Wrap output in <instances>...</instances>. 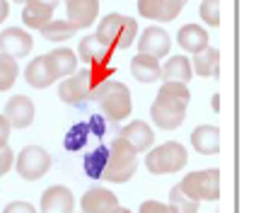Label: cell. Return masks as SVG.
<instances>
[{"mask_svg":"<svg viewBox=\"0 0 256 213\" xmlns=\"http://www.w3.org/2000/svg\"><path fill=\"white\" fill-rule=\"evenodd\" d=\"M191 75H194L191 61L186 56H170L167 63H162V73H160L164 83H184V85H188Z\"/></svg>","mask_w":256,"mask_h":213,"instance_id":"cell-23","label":"cell"},{"mask_svg":"<svg viewBox=\"0 0 256 213\" xmlns=\"http://www.w3.org/2000/svg\"><path fill=\"white\" fill-rule=\"evenodd\" d=\"M179 189L194 201H218L220 199V170L188 172L179 182Z\"/></svg>","mask_w":256,"mask_h":213,"instance_id":"cell-7","label":"cell"},{"mask_svg":"<svg viewBox=\"0 0 256 213\" xmlns=\"http://www.w3.org/2000/svg\"><path fill=\"white\" fill-rule=\"evenodd\" d=\"M116 138H121L124 143H128V145L133 148V153L138 155V153H148V150L155 145V131L148 126V121L136 119V121H130L128 126L121 128Z\"/></svg>","mask_w":256,"mask_h":213,"instance_id":"cell-10","label":"cell"},{"mask_svg":"<svg viewBox=\"0 0 256 213\" xmlns=\"http://www.w3.org/2000/svg\"><path fill=\"white\" fill-rule=\"evenodd\" d=\"M118 213H133V211H130V208H124V206H121V208H118Z\"/></svg>","mask_w":256,"mask_h":213,"instance_id":"cell-38","label":"cell"},{"mask_svg":"<svg viewBox=\"0 0 256 213\" xmlns=\"http://www.w3.org/2000/svg\"><path fill=\"white\" fill-rule=\"evenodd\" d=\"M160 73H162V63L160 58L155 56H148V54H136L133 61H130V75L138 80V83H155L160 80Z\"/></svg>","mask_w":256,"mask_h":213,"instance_id":"cell-20","label":"cell"},{"mask_svg":"<svg viewBox=\"0 0 256 213\" xmlns=\"http://www.w3.org/2000/svg\"><path fill=\"white\" fill-rule=\"evenodd\" d=\"M54 20V8L42 5V3H24L22 10V22L29 29H42L44 25H48Z\"/></svg>","mask_w":256,"mask_h":213,"instance_id":"cell-25","label":"cell"},{"mask_svg":"<svg viewBox=\"0 0 256 213\" xmlns=\"http://www.w3.org/2000/svg\"><path fill=\"white\" fill-rule=\"evenodd\" d=\"M10 15V3L8 0H0V22H5Z\"/></svg>","mask_w":256,"mask_h":213,"instance_id":"cell-35","label":"cell"},{"mask_svg":"<svg viewBox=\"0 0 256 213\" xmlns=\"http://www.w3.org/2000/svg\"><path fill=\"white\" fill-rule=\"evenodd\" d=\"M179 0H138V13L152 22H172L182 13Z\"/></svg>","mask_w":256,"mask_h":213,"instance_id":"cell-13","label":"cell"},{"mask_svg":"<svg viewBox=\"0 0 256 213\" xmlns=\"http://www.w3.org/2000/svg\"><path fill=\"white\" fill-rule=\"evenodd\" d=\"M198 13H200V20L208 27H218L220 25V0H203Z\"/></svg>","mask_w":256,"mask_h":213,"instance_id":"cell-29","label":"cell"},{"mask_svg":"<svg viewBox=\"0 0 256 213\" xmlns=\"http://www.w3.org/2000/svg\"><path fill=\"white\" fill-rule=\"evenodd\" d=\"M2 213H36V208L29 201H12L2 208Z\"/></svg>","mask_w":256,"mask_h":213,"instance_id":"cell-33","label":"cell"},{"mask_svg":"<svg viewBox=\"0 0 256 213\" xmlns=\"http://www.w3.org/2000/svg\"><path fill=\"white\" fill-rule=\"evenodd\" d=\"M97 44H102L104 49L114 51V49H130L136 37H138V22L128 15L121 13H109L106 17H102V22L97 25L94 34H92Z\"/></svg>","mask_w":256,"mask_h":213,"instance_id":"cell-3","label":"cell"},{"mask_svg":"<svg viewBox=\"0 0 256 213\" xmlns=\"http://www.w3.org/2000/svg\"><path fill=\"white\" fill-rule=\"evenodd\" d=\"M191 102V90L184 83H162L157 90V97L150 107L152 124L162 131H174L184 124L186 107Z\"/></svg>","mask_w":256,"mask_h":213,"instance_id":"cell-2","label":"cell"},{"mask_svg":"<svg viewBox=\"0 0 256 213\" xmlns=\"http://www.w3.org/2000/svg\"><path fill=\"white\" fill-rule=\"evenodd\" d=\"M191 71L200 78H218L220 75V51L215 46H206L203 51L194 54L191 58Z\"/></svg>","mask_w":256,"mask_h":213,"instance_id":"cell-22","label":"cell"},{"mask_svg":"<svg viewBox=\"0 0 256 213\" xmlns=\"http://www.w3.org/2000/svg\"><path fill=\"white\" fill-rule=\"evenodd\" d=\"M24 80L34 90H44V87H51L56 83V73L51 71L48 66V58L46 56H36L29 61V66L24 68Z\"/></svg>","mask_w":256,"mask_h":213,"instance_id":"cell-19","label":"cell"},{"mask_svg":"<svg viewBox=\"0 0 256 213\" xmlns=\"http://www.w3.org/2000/svg\"><path fill=\"white\" fill-rule=\"evenodd\" d=\"M188 153L179 141H167L162 145H155L145 155V167L150 174H172V172L184 170Z\"/></svg>","mask_w":256,"mask_h":213,"instance_id":"cell-5","label":"cell"},{"mask_svg":"<svg viewBox=\"0 0 256 213\" xmlns=\"http://www.w3.org/2000/svg\"><path fill=\"white\" fill-rule=\"evenodd\" d=\"M75 196L68 186H48L42 194V213H72Z\"/></svg>","mask_w":256,"mask_h":213,"instance_id":"cell-16","label":"cell"},{"mask_svg":"<svg viewBox=\"0 0 256 213\" xmlns=\"http://www.w3.org/2000/svg\"><path fill=\"white\" fill-rule=\"evenodd\" d=\"M191 145L200 155H218L220 153V128L213 124H200L191 131Z\"/></svg>","mask_w":256,"mask_h":213,"instance_id":"cell-18","label":"cell"},{"mask_svg":"<svg viewBox=\"0 0 256 213\" xmlns=\"http://www.w3.org/2000/svg\"><path fill=\"white\" fill-rule=\"evenodd\" d=\"M176 44H179L184 51H188V54L194 56V54L203 51V49L210 44V39H208V32L200 27V25L188 22V25H184V27L176 32Z\"/></svg>","mask_w":256,"mask_h":213,"instance_id":"cell-21","label":"cell"},{"mask_svg":"<svg viewBox=\"0 0 256 213\" xmlns=\"http://www.w3.org/2000/svg\"><path fill=\"white\" fill-rule=\"evenodd\" d=\"M80 206H82V213H118V208H121L118 196L106 186L87 189L80 199Z\"/></svg>","mask_w":256,"mask_h":213,"instance_id":"cell-9","label":"cell"},{"mask_svg":"<svg viewBox=\"0 0 256 213\" xmlns=\"http://www.w3.org/2000/svg\"><path fill=\"white\" fill-rule=\"evenodd\" d=\"M170 203L176 208V213H198V201H194L191 196H186L184 191L179 189V184L172 186Z\"/></svg>","mask_w":256,"mask_h":213,"instance_id":"cell-28","label":"cell"},{"mask_svg":"<svg viewBox=\"0 0 256 213\" xmlns=\"http://www.w3.org/2000/svg\"><path fill=\"white\" fill-rule=\"evenodd\" d=\"M116 68H80L75 71L72 75L63 78V83L58 85V97L60 102L70 104V107H85L87 102H97V97L102 95L104 85L112 80Z\"/></svg>","mask_w":256,"mask_h":213,"instance_id":"cell-1","label":"cell"},{"mask_svg":"<svg viewBox=\"0 0 256 213\" xmlns=\"http://www.w3.org/2000/svg\"><path fill=\"white\" fill-rule=\"evenodd\" d=\"M112 54L109 49H104L102 44H97V39L90 34V37H82L80 39V46H78V61H82L87 66H94V68H109L112 63Z\"/></svg>","mask_w":256,"mask_h":213,"instance_id":"cell-17","label":"cell"},{"mask_svg":"<svg viewBox=\"0 0 256 213\" xmlns=\"http://www.w3.org/2000/svg\"><path fill=\"white\" fill-rule=\"evenodd\" d=\"M2 116L8 119V124L12 128H27L34 121V102L27 95H14L8 100Z\"/></svg>","mask_w":256,"mask_h":213,"instance_id":"cell-14","label":"cell"},{"mask_svg":"<svg viewBox=\"0 0 256 213\" xmlns=\"http://www.w3.org/2000/svg\"><path fill=\"white\" fill-rule=\"evenodd\" d=\"M32 46H34V39H32V34H29L27 29L8 27L0 32V54H8L14 61L29 56Z\"/></svg>","mask_w":256,"mask_h":213,"instance_id":"cell-11","label":"cell"},{"mask_svg":"<svg viewBox=\"0 0 256 213\" xmlns=\"http://www.w3.org/2000/svg\"><path fill=\"white\" fill-rule=\"evenodd\" d=\"M12 165H14L12 148H10V145H2V148H0V177H5L8 172L12 170Z\"/></svg>","mask_w":256,"mask_h":213,"instance_id":"cell-32","label":"cell"},{"mask_svg":"<svg viewBox=\"0 0 256 213\" xmlns=\"http://www.w3.org/2000/svg\"><path fill=\"white\" fill-rule=\"evenodd\" d=\"M42 37L44 39H48V42H68L70 37H75V25H70L68 20H51L48 25H44L42 29Z\"/></svg>","mask_w":256,"mask_h":213,"instance_id":"cell-26","label":"cell"},{"mask_svg":"<svg viewBox=\"0 0 256 213\" xmlns=\"http://www.w3.org/2000/svg\"><path fill=\"white\" fill-rule=\"evenodd\" d=\"M138 213H176V208L172 203H160V201H142Z\"/></svg>","mask_w":256,"mask_h":213,"instance_id":"cell-31","label":"cell"},{"mask_svg":"<svg viewBox=\"0 0 256 213\" xmlns=\"http://www.w3.org/2000/svg\"><path fill=\"white\" fill-rule=\"evenodd\" d=\"M104 160H106V145H100L94 153L87 155V174L90 177H100L102 167H104Z\"/></svg>","mask_w":256,"mask_h":213,"instance_id":"cell-30","label":"cell"},{"mask_svg":"<svg viewBox=\"0 0 256 213\" xmlns=\"http://www.w3.org/2000/svg\"><path fill=\"white\" fill-rule=\"evenodd\" d=\"M12 167L24 182H36L51 170V155H48V150H44L42 145H24L20 150L17 162Z\"/></svg>","mask_w":256,"mask_h":213,"instance_id":"cell-8","label":"cell"},{"mask_svg":"<svg viewBox=\"0 0 256 213\" xmlns=\"http://www.w3.org/2000/svg\"><path fill=\"white\" fill-rule=\"evenodd\" d=\"M213 112H220V95H213Z\"/></svg>","mask_w":256,"mask_h":213,"instance_id":"cell-36","label":"cell"},{"mask_svg":"<svg viewBox=\"0 0 256 213\" xmlns=\"http://www.w3.org/2000/svg\"><path fill=\"white\" fill-rule=\"evenodd\" d=\"M66 13L75 29H87L94 25L100 15V0H66Z\"/></svg>","mask_w":256,"mask_h":213,"instance_id":"cell-15","label":"cell"},{"mask_svg":"<svg viewBox=\"0 0 256 213\" xmlns=\"http://www.w3.org/2000/svg\"><path fill=\"white\" fill-rule=\"evenodd\" d=\"M46 58H48L51 71L56 73V80L58 78H68V75H72L75 68H78V63H80L78 56H75V51H70V49H54V51L46 54Z\"/></svg>","mask_w":256,"mask_h":213,"instance_id":"cell-24","label":"cell"},{"mask_svg":"<svg viewBox=\"0 0 256 213\" xmlns=\"http://www.w3.org/2000/svg\"><path fill=\"white\" fill-rule=\"evenodd\" d=\"M136 170H138V162H136L133 148L121 138H114V143L106 148V160H104L100 177L112 184H124L136 174Z\"/></svg>","mask_w":256,"mask_h":213,"instance_id":"cell-4","label":"cell"},{"mask_svg":"<svg viewBox=\"0 0 256 213\" xmlns=\"http://www.w3.org/2000/svg\"><path fill=\"white\" fill-rule=\"evenodd\" d=\"M8 3H17V5H24L27 0H8Z\"/></svg>","mask_w":256,"mask_h":213,"instance_id":"cell-37","label":"cell"},{"mask_svg":"<svg viewBox=\"0 0 256 213\" xmlns=\"http://www.w3.org/2000/svg\"><path fill=\"white\" fill-rule=\"evenodd\" d=\"M179 3H182V5H186V0H179Z\"/></svg>","mask_w":256,"mask_h":213,"instance_id":"cell-39","label":"cell"},{"mask_svg":"<svg viewBox=\"0 0 256 213\" xmlns=\"http://www.w3.org/2000/svg\"><path fill=\"white\" fill-rule=\"evenodd\" d=\"M170 49H172V39L162 27H152L150 25L140 34V39H138V54L164 58V56H170Z\"/></svg>","mask_w":256,"mask_h":213,"instance_id":"cell-12","label":"cell"},{"mask_svg":"<svg viewBox=\"0 0 256 213\" xmlns=\"http://www.w3.org/2000/svg\"><path fill=\"white\" fill-rule=\"evenodd\" d=\"M10 131H12V126H10V124H8V119L0 114V148H2V145H8Z\"/></svg>","mask_w":256,"mask_h":213,"instance_id":"cell-34","label":"cell"},{"mask_svg":"<svg viewBox=\"0 0 256 213\" xmlns=\"http://www.w3.org/2000/svg\"><path fill=\"white\" fill-rule=\"evenodd\" d=\"M17 61L8 54H0V92H8L17 83Z\"/></svg>","mask_w":256,"mask_h":213,"instance_id":"cell-27","label":"cell"},{"mask_svg":"<svg viewBox=\"0 0 256 213\" xmlns=\"http://www.w3.org/2000/svg\"><path fill=\"white\" fill-rule=\"evenodd\" d=\"M102 107V114L109 119V121H124L130 116V109H133V100H130V90H128L124 83H118V80H109L104 90H102V95L97 97Z\"/></svg>","mask_w":256,"mask_h":213,"instance_id":"cell-6","label":"cell"}]
</instances>
